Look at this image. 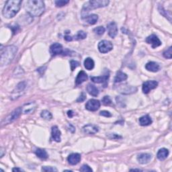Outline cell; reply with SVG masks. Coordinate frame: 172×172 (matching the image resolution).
Masks as SVG:
<instances>
[{
  "instance_id": "cell-40",
  "label": "cell",
  "mask_w": 172,
  "mask_h": 172,
  "mask_svg": "<svg viewBox=\"0 0 172 172\" xmlns=\"http://www.w3.org/2000/svg\"><path fill=\"white\" fill-rule=\"evenodd\" d=\"M86 94L83 92V93L80 95V96L78 97V100H76V102H83L85 100H86Z\"/></svg>"
},
{
  "instance_id": "cell-20",
  "label": "cell",
  "mask_w": 172,
  "mask_h": 172,
  "mask_svg": "<svg viewBox=\"0 0 172 172\" xmlns=\"http://www.w3.org/2000/svg\"><path fill=\"white\" fill-rule=\"evenodd\" d=\"M83 20L87 23H88V24L94 25L96 24L97 20H98V16H97L96 14H91L89 15V16H86V17L83 18Z\"/></svg>"
},
{
  "instance_id": "cell-42",
  "label": "cell",
  "mask_w": 172,
  "mask_h": 172,
  "mask_svg": "<svg viewBox=\"0 0 172 172\" xmlns=\"http://www.w3.org/2000/svg\"><path fill=\"white\" fill-rule=\"evenodd\" d=\"M13 171H23L24 170L22 169H20V168H14L12 169Z\"/></svg>"
},
{
  "instance_id": "cell-13",
  "label": "cell",
  "mask_w": 172,
  "mask_h": 172,
  "mask_svg": "<svg viewBox=\"0 0 172 172\" xmlns=\"http://www.w3.org/2000/svg\"><path fill=\"white\" fill-rule=\"evenodd\" d=\"M83 130L85 133H86V134L94 135L99 131V128L96 125L88 124L85 126L83 128Z\"/></svg>"
},
{
  "instance_id": "cell-37",
  "label": "cell",
  "mask_w": 172,
  "mask_h": 172,
  "mask_svg": "<svg viewBox=\"0 0 172 172\" xmlns=\"http://www.w3.org/2000/svg\"><path fill=\"white\" fill-rule=\"evenodd\" d=\"M42 171H57V169L53 167H48L45 166L42 168Z\"/></svg>"
},
{
  "instance_id": "cell-39",
  "label": "cell",
  "mask_w": 172,
  "mask_h": 172,
  "mask_svg": "<svg viewBox=\"0 0 172 172\" xmlns=\"http://www.w3.org/2000/svg\"><path fill=\"white\" fill-rule=\"evenodd\" d=\"M100 116H105V117H111L112 114L111 113L108 111H106V110H104V111H101L100 112Z\"/></svg>"
},
{
  "instance_id": "cell-3",
  "label": "cell",
  "mask_w": 172,
  "mask_h": 172,
  "mask_svg": "<svg viewBox=\"0 0 172 172\" xmlns=\"http://www.w3.org/2000/svg\"><path fill=\"white\" fill-rule=\"evenodd\" d=\"M18 48L14 45L7 46L1 48V65H7L12 62L16 56Z\"/></svg>"
},
{
  "instance_id": "cell-27",
  "label": "cell",
  "mask_w": 172,
  "mask_h": 172,
  "mask_svg": "<svg viewBox=\"0 0 172 172\" xmlns=\"http://www.w3.org/2000/svg\"><path fill=\"white\" fill-rule=\"evenodd\" d=\"M94 61L91 58H87L84 61V67L88 70H91L94 67Z\"/></svg>"
},
{
  "instance_id": "cell-21",
  "label": "cell",
  "mask_w": 172,
  "mask_h": 172,
  "mask_svg": "<svg viewBox=\"0 0 172 172\" xmlns=\"http://www.w3.org/2000/svg\"><path fill=\"white\" fill-rule=\"evenodd\" d=\"M108 78H109L108 75H105L103 76H99V77H91V80L94 82V83H104V82L107 81Z\"/></svg>"
},
{
  "instance_id": "cell-24",
  "label": "cell",
  "mask_w": 172,
  "mask_h": 172,
  "mask_svg": "<svg viewBox=\"0 0 172 172\" xmlns=\"http://www.w3.org/2000/svg\"><path fill=\"white\" fill-rule=\"evenodd\" d=\"M137 88H134L132 86H125L122 87V89L120 90V92L123 94H130L135 93V92L137 91Z\"/></svg>"
},
{
  "instance_id": "cell-25",
  "label": "cell",
  "mask_w": 172,
  "mask_h": 172,
  "mask_svg": "<svg viewBox=\"0 0 172 172\" xmlns=\"http://www.w3.org/2000/svg\"><path fill=\"white\" fill-rule=\"evenodd\" d=\"M128 78V76L126 73L122 72V71H119L117 72L116 77L114 78L115 83H120V82L125 81Z\"/></svg>"
},
{
  "instance_id": "cell-9",
  "label": "cell",
  "mask_w": 172,
  "mask_h": 172,
  "mask_svg": "<svg viewBox=\"0 0 172 172\" xmlns=\"http://www.w3.org/2000/svg\"><path fill=\"white\" fill-rule=\"evenodd\" d=\"M146 42H147L148 44L152 45V47L153 48L160 47V46L161 45V40L159 39V38L155 34H151L149 37H148L146 38Z\"/></svg>"
},
{
  "instance_id": "cell-8",
  "label": "cell",
  "mask_w": 172,
  "mask_h": 172,
  "mask_svg": "<svg viewBox=\"0 0 172 172\" xmlns=\"http://www.w3.org/2000/svg\"><path fill=\"white\" fill-rule=\"evenodd\" d=\"M100 107V102L99 100L91 99L89 100L86 104V108L89 111H96Z\"/></svg>"
},
{
  "instance_id": "cell-32",
  "label": "cell",
  "mask_w": 172,
  "mask_h": 172,
  "mask_svg": "<svg viewBox=\"0 0 172 172\" xmlns=\"http://www.w3.org/2000/svg\"><path fill=\"white\" fill-rule=\"evenodd\" d=\"M69 2L68 0H59V1H55V5L56 7H63L67 4Z\"/></svg>"
},
{
  "instance_id": "cell-6",
  "label": "cell",
  "mask_w": 172,
  "mask_h": 172,
  "mask_svg": "<svg viewBox=\"0 0 172 172\" xmlns=\"http://www.w3.org/2000/svg\"><path fill=\"white\" fill-rule=\"evenodd\" d=\"M113 48V45L111 42L108 40H102L98 44V49L100 53H106L112 51Z\"/></svg>"
},
{
  "instance_id": "cell-16",
  "label": "cell",
  "mask_w": 172,
  "mask_h": 172,
  "mask_svg": "<svg viewBox=\"0 0 172 172\" xmlns=\"http://www.w3.org/2000/svg\"><path fill=\"white\" fill-rule=\"evenodd\" d=\"M145 68L147 70L151 71V72H157L160 70V67L157 63L151 61V62H149L146 64Z\"/></svg>"
},
{
  "instance_id": "cell-17",
  "label": "cell",
  "mask_w": 172,
  "mask_h": 172,
  "mask_svg": "<svg viewBox=\"0 0 172 172\" xmlns=\"http://www.w3.org/2000/svg\"><path fill=\"white\" fill-rule=\"evenodd\" d=\"M88 79V75L86 73L83 71H81L80 72L78 73L77 78L75 79V83L77 86L80 85L82 83H83L84 81H86Z\"/></svg>"
},
{
  "instance_id": "cell-30",
  "label": "cell",
  "mask_w": 172,
  "mask_h": 172,
  "mask_svg": "<svg viewBox=\"0 0 172 172\" xmlns=\"http://www.w3.org/2000/svg\"><path fill=\"white\" fill-rule=\"evenodd\" d=\"M105 28L103 26H98L96 28H94V31L96 32V34L98 35H102L105 32Z\"/></svg>"
},
{
  "instance_id": "cell-4",
  "label": "cell",
  "mask_w": 172,
  "mask_h": 172,
  "mask_svg": "<svg viewBox=\"0 0 172 172\" xmlns=\"http://www.w3.org/2000/svg\"><path fill=\"white\" fill-rule=\"evenodd\" d=\"M110 1L107 0H91L86 2L83 5V7L82 11L83 12H89L91 10L100 8V7H106L109 4Z\"/></svg>"
},
{
  "instance_id": "cell-14",
  "label": "cell",
  "mask_w": 172,
  "mask_h": 172,
  "mask_svg": "<svg viewBox=\"0 0 172 172\" xmlns=\"http://www.w3.org/2000/svg\"><path fill=\"white\" fill-rule=\"evenodd\" d=\"M152 159V155L149 153H141L137 157V160L141 164H146L149 163Z\"/></svg>"
},
{
  "instance_id": "cell-12",
  "label": "cell",
  "mask_w": 172,
  "mask_h": 172,
  "mask_svg": "<svg viewBox=\"0 0 172 172\" xmlns=\"http://www.w3.org/2000/svg\"><path fill=\"white\" fill-rule=\"evenodd\" d=\"M81 160V155L79 153H72L69 155L67 161L70 165H75L79 163Z\"/></svg>"
},
{
  "instance_id": "cell-2",
  "label": "cell",
  "mask_w": 172,
  "mask_h": 172,
  "mask_svg": "<svg viewBox=\"0 0 172 172\" xmlns=\"http://www.w3.org/2000/svg\"><path fill=\"white\" fill-rule=\"evenodd\" d=\"M22 1L19 0H10L7 1L3 9V16L6 18H12L14 17L20 11Z\"/></svg>"
},
{
  "instance_id": "cell-36",
  "label": "cell",
  "mask_w": 172,
  "mask_h": 172,
  "mask_svg": "<svg viewBox=\"0 0 172 172\" xmlns=\"http://www.w3.org/2000/svg\"><path fill=\"white\" fill-rule=\"evenodd\" d=\"M79 66V63L78 61H71L70 62V67H71V71H74V69H76Z\"/></svg>"
},
{
  "instance_id": "cell-22",
  "label": "cell",
  "mask_w": 172,
  "mask_h": 172,
  "mask_svg": "<svg viewBox=\"0 0 172 172\" xmlns=\"http://www.w3.org/2000/svg\"><path fill=\"white\" fill-rule=\"evenodd\" d=\"M86 89H87V91H88V93L91 95V96H98V94H99L98 89H97L96 87L94 86V85L88 84L86 88Z\"/></svg>"
},
{
  "instance_id": "cell-33",
  "label": "cell",
  "mask_w": 172,
  "mask_h": 172,
  "mask_svg": "<svg viewBox=\"0 0 172 172\" xmlns=\"http://www.w3.org/2000/svg\"><path fill=\"white\" fill-rule=\"evenodd\" d=\"M172 47H170L168 50L165 51V52L163 53V56L166 59H171L172 57Z\"/></svg>"
},
{
  "instance_id": "cell-41",
  "label": "cell",
  "mask_w": 172,
  "mask_h": 172,
  "mask_svg": "<svg viewBox=\"0 0 172 172\" xmlns=\"http://www.w3.org/2000/svg\"><path fill=\"white\" fill-rule=\"evenodd\" d=\"M74 114H74L72 110H69L67 112V115L69 118H72L74 116Z\"/></svg>"
},
{
  "instance_id": "cell-34",
  "label": "cell",
  "mask_w": 172,
  "mask_h": 172,
  "mask_svg": "<svg viewBox=\"0 0 172 172\" xmlns=\"http://www.w3.org/2000/svg\"><path fill=\"white\" fill-rule=\"evenodd\" d=\"M102 103L105 106H109L112 104V100L110 98L109 96H104L103 98H102Z\"/></svg>"
},
{
  "instance_id": "cell-28",
  "label": "cell",
  "mask_w": 172,
  "mask_h": 172,
  "mask_svg": "<svg viewBox=\"0 0 172 172\" xmlns=\"http://www.w3.org/2000/svg\"><path fill=\"white\" fill-rule=\"evenodd\" d=\"M87 37V34L84 31H79L78 32V34L74 36V37H72V40H83L85 39Z\"/></svg>"
},
{
  "instance_id": "cell-31",
  "label": "cell",
  "mask_w": 172,
  "mask_h": 172,
  "mask_svg": "<svg viewBox=\"0 0 172 172\" xmlns=\"http://www.w3.org/2000/svg\"><path fill=\"white\" fill-rule=\"evenodd\" d=\"M107 137H108L110 139H113V140H119V139H121V138H122L121 136H120L117 134H115V133H110V134H108Z\"/></svg>"
},
{
  "instance_id": "cell-15",
  "label": "cell",
  "mask_w": 172,
  "mask_h": 172,
  "mask_svg": "<svg viewBox=\"0 0 172 172\" xmlns=\"http://www.w3.org/2000/svg\"><path fill=\"white\" fill-rule=\"evenodd\" d=\"M37 107V105L34 102H30V103L26 104L24 106L22 107V112L24 114H29V113H32L34 111Z\"/></svg>"
},
{
  "instance_id": "cell-11",
  "label": "cell",
  "mask_w": 172,
  "mask_h": 172,
  "mask_svg": "<svg viewBox=\"0 0 172 172\" xmlns=\"http://www.w3.org/2000/svg\"><path fill=\"white\" fill-rule=\"evenodd\" d=\"M50 52L52 55H59L63 53V47L59 43H54L50 47Z\"/></svg>"
},
{
  "instance_id": "cell-38",
  "label": "cell",
  "mask_w": 172,
  "mask_h": 172,
  "mask_svg": "<svg viewBox=\"0 0 172 172\" xmlns=\"http://www.w3.org/2000/svg\"><path fill=\"white\" fill-rule=\"evenodd\" d=\"M80 171H81L86 172V171H92L93 170H92V169H91L89 165H83L82 166L81 168Z\"/></svg>"
},
{
  "instance_id": "cell-1",
  "label": "cell",
  "mask_w": 172,
  "mask_h": 172,
  "mask_svg": "<svg viewBox=\"0 0 172 172\" xmlns=\"http://www.w3.org/2000/svg\"><path fill=\"white\" fill-rule=\"evenodd\" d=\"M24 9L30 16H40L45 10V3L41 0H29L25 2Z\"/></svg>"
},
{
  "instance_id": "cell-26",
  "label": "cell",
  "mask_w": 172,
  "mask_h": 172,
  "mask_svg": "<svg viewBox=\"0 0 172 172\" xmlns=\"http://www.w3.org/2000/svg\"><path fill=\"white\" fill-rule=\"evenodd\" d=\"M34 153L38 157L42 159V160H46V159H47L48 157L47 151L40 148L37 149L34 151Z\"/></svg>"
},
{
  "instance_id": "cell-23",
  "label": "cell",
  "mask_w": 172,
  "mask_h": 172,
  "mask_svg": "<svg viewBox=\"0 0 172 172\" xmlns=\"http://www.w3.org/2000/svg\"><path fill=\"white\" fill-rule=\"evenodd\" d=\"M152 119L149 115H145L139 119V123L141 126H148L152 123Z\"/></svg>"
},
{
  "instance_id": "cell-5",
  "label": "cell",
  "mask_w": 172,
  "mask_h": 172,
  "mask_svg": "<svg viewBox=\"0 0 172 172\" xmlns=\"http://www.w3.org/2000/svg\"><path fill=\"white\" fill-rule=\"evenodd\" d=\"M22 108L21 107H19L16 110H14V111L11 113V114H10L8 116H7L6 119H5L3 121L1 122V126L7 125L15 121V120H16L17 119H18L19 116H20V114H22Z\"/></svg>"
},
{
  "instance_id": "cell-10",
  "label": "cell",
  "mask_w": 172,
  "mask_h": 172,
  "mask_svg": "<svg viewBox=\"0 0 172 172\" xmlns=\"http://www.w3.org/2000/svg\"><path fill=\"white\" fill-rule=\"evenodd\" d=\"M107 28L108 30V34L110 37L114 38L118 33V27L116 23L112 22L107 25Z\"/></svg>"
},
{
  "instance_id": "cell-29",
  "label": "cell",
  "mask_w": 172,
  "mask_h": 172,
  "mask_svg": "<svg viewBox=\"0 0 172 172\" xmlns=\"http://www.w3.org/2000/svg\"><path fill=\"white\" fill-rule=\"evenodd\" d=\"M41 117L43 118V119L45 120H51L53 118L52 114L50 112H48V110H43V111L41 112Z\"/></svg>"
},
{
  "instance_id": "cell-19",
  "label": "cell",
  "mask_w": 172,
  "mask_h": 172,
  "mask_svg": "<svg viewBox=\"0 0 172 172\" xmlns=\"http://www.w3.org/2000/svg\"><path fill=\"white\" fill-rule=\"evenodd\" d=\"M168 155H169V151L165 148L161 149L159 150L157 154V158L161 161L165 160V159L168 157Z\"/></svg>"
},
{
  "instance_id": "cell-7",
  "label": "cell",
  "mask_w": 172,
  "mask_h": 172,
  "mask_svg": "<svg viewBox=\"0 0 172 172\" xmlns=\"http://www.w3.org/2000/svg\"><path fill=\"white\" fill-rule=\"evenodd\" d=\"M158 86V83L156 81H147L143 84V93L147 94L149 93L151 89L156 88Z\"/></svg>"
},
{
  "instance_id": "cell-35",
  "label": "cell",
  "mask_w": 172,
  "mask_h": 172,
  "mask_svg": "<svg viewBox=\"0 0 172 172\" xmlns=\"http://www.w3.org/2000/svg\"><path fill=\"white\" fill-rule=\"evenodd\" d=\"M26 85L25 82H21V83H20L18 85L16 88V92H20V91H23L26 88Z\"/></svg>"
},
{
  "instance_id": "cell-18",
  "label": "cell",
  "mask_w": 172,
  "mask_h": 172,
  "mask_svg": "<svg viewBox=\"0 0 172 172\" xmlns=\"http://www.w3.org/2000/svg\"><path fill=\"white\" fill-rule=\"evenodd\" d=\"M52 138L56 142H60L61 141V131L56 126H54L52 127Z\"/></svg>"
}]
</instances>
